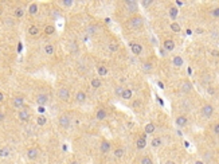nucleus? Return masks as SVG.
Instances as JSON below:
<instances>
[{"label":"nucleus","instance_id":"nucleus-1","mask_svg":"<svg viewBox=\"0 0 219 164\" xmlns=\"http://www.w3.org/2000/svg\"><path fill=\"white\" fill-rule=\"evenodd\" d=\"M58 124H59L60 128L67 129V128H70V125H71V118H70V116H67V114H60L59 118H58Z\"/></svg>","mask_w":219,"mask_h":164},{"label":"nucleus","instance_id":"nucleus-2","mask_svg":"<svg viewBox=\"0 0 219 164\" xmlns=\"http://www.w3.org/2000/svg\"><path fill=\"white\" fill-rule=\"evenodd\" d=\"M18 117H19L20 121L27 123V121H30V118H31V112H30L27 108H23V109H20V111L18 112Z\"/></svg>","mask_w":219,"mask_h":164},{"label":"nucleus","instance_id":"nucleus-3","mask_svg":"<svg viewBox=\"0 0 219 164\" xmlns=\"http://www.w3.org/2000/svg\"><path fill=\"white\" fill-rule=\"evenodd\" d=\"M57 96H58V98H59L60 101H67V100L70 98V90L67 88H59Z\"/></svg>","mask_w":219,"mask_h":164},{"label":"nucleus","instance_id":"nucleus-4","mask_svg":"<svg viewBox=\"0 0 219 164\" xmlns=\"http://www.w3.org/2000/svg\"><path fill=\"white\" fill-rule=\"evenodd\" d=\"M143 23H144V20L141 16H133V18H130V20H129L130 27H133V29H140V27L143 26Z\"/></svg>","mask_w":219,"mask_h":164},{"label":"nucleus","instance_id":"nucleus-5","mask_svg":"<svg viewBox=\"0 0 219 164\" xmlns=\"http://www.w3.org/2000/svg\"><path fill=\"white\" fill-rule=\"evenodd\" d=\"M12 106L15 109H23L24 108V98L22 96H16L12 98Z\"/></svg>","mask_w":219,"mask_h":164},{"label":"nucleus","instance_id":"nucleus-6","mask_svg":"<svg viewBox=\"0 0 219 164\" xmlns=\"http://www.w3.org/2000/svg\"><path fill=\"white\" fill-rule=\"evenodd\" d=\"M213 113H214V108L210 104H206L203 108H202V114H203L206 118H210V117L213 116Z\"/></svg>","mask_w":219,"mask_h":164},{"label":"nucleus","instance_id":"nucleus-7","mask_svg":"<svg viewBox=\"0 0 219 164\" xmlns=\"http://www.w3.org/2000/svg\"><path fill=\"white\" fill-rule=\"evenodd\" d=\"M125 6H127L128 11L132 14L137 12V8H139V4H137V1H133V0H128V1H125Z\"/></svg>","mask_w":219,"mask_h":164},{"label":"nucleus","instance_id":"nucleus-8","mask_svg":"<svg viewBox=\"0 0 219 164\" xmlns=\"http://www.w3.org/2000/svg\"><path fill=\"white\" fill-rule=\"evenodd\" d=\"M39 156V149L35 148V147H32V148H28L27 149V158L30 159V160H35V159Z\"/></svg>","mask_w":219,"mask_h":164},{"label":"nucleus","instance_id":"nucleus-9","mask_svg":"<svg viewBox=\"0 0 219 164\" xmlns=\"http://www.w3.org/2000/svg\"><path fill=\"white\" fill-rule=\"evenodd\" d=\"M48 101V96L45 93H41V94L36 96V104L38 105H46Z\"/></svg>","mask_w":219,"mask_h":164},{"label":"nucleus","instance_id":"nucleus-10","mask_svg":"<svg viewBox=\"0 0 219 164\" xmlns=\"http://www.w3.org/2000/svg\"><path fill=\"white\" fill-rule=\"evenodd\" d=\"M100 149H101L102 153H108V152L112 149L110 143H109L108 140H102V141H101V145H100Z\"/></svg>","mask_w":219,"mask_h":164},{"label":"nucleus","instance_id":"nucleus-11","mask_svg":"<svg viewBox=\"0 0 219 164\" xmlns=\"http://www.w3.org/2000/svg\"><path fill=\"white\" fill-rule=\"evenodd\" d=\"M145 147H146V139H145V136H141V137H139V139L136 140V148L144 149Z\"/></svg>","mask_w":219,"mask_h":164},{"label":"nucleus","instance_id":"nucleus-12","mask_svg":"<svg viewBox=\"0 0 219 164\" xmlns=\"http://www.w3.org/2000/svg\"><path fill=\"white\" fill-rule=\"evenodd\" d=\"M130 48H132V53L134 55H140L141 51H143V46L139 43H130Z\"/></svg>","mask_w":219,"mask_h":164},{"label":"nucleus","instance_id":"nucleus-13","mask_svg":"<svg viewBox=\"0 0 219 164\" xmlns=\"http://www.w3.org/2000/svg\"><path fill=\"white\" fill-rule=\"evenodd\" d=\"M175 48V42L172 39H165L164 41V50L165 51H173Z\"/></svg>","mask_w":219,"mask_h":164},{"label":"nucleus","instance_id":"nucleus-14","mask_svg":"<svg viewBox=\"0 0 219 164\" xmlns=\"http://www.w3.org/2000/svg\"><path fill=\"white\" fill-rule=\"evenodd\" d=\"M95 118L98 121H104L105 118H106V112H105L104 108H100L98 111H97V113H95Z\"/></svg>","mask_w":219,"mask_h":164},{"label":"nucleus","instance_id":"nucleus-15","mask_svg":"<svg viewBox=\"0 0 219 164\" xmlns=\"http://www.w3.org/2000/svg\"><path fill=\"white\" fill-rule=\"evenodd\" d=\"M187 123H188V120H187V117H186V116H179V117H176V125L180 126V128L186 126V125H187Z\"/></svg>","mask_w":219,"mask_h":164},{"label":"nucleus","instance_id":"nucleus-16","mask_svg":"<svg viewBox=\"0 0 219 164\" xmlns=\"http://www.w3.org/2000/svg\"><path fill=\"white\" fill-rule=\"evenodd\" d=\"M181 90L184 93H190L191 90H192V83H191L190 81H184L181 83Z\"/></svg>","mask_w":219,"mask_h":164},{"label":"nucleus","instance_id":"nucleus-17","mask_svg":"<svg viewBox=\"0 0 219 164\" xmlns=\"http://www.w3.org/2000/svg\"><path fill=\"white\" fill-rule=\"evenodd\" d=\"M38 10H39L38 3H31L28 6V14L30 15H35V14L38 12Z\"/></svg>","mask_w":219,"mask_h":164},{"label":"nucleus","instance_id":"nucleus-18","mask_svg":"<svg viewBox=\"0 0 219 164\" xmlns=\"http://www.w3.org/2000/svg\"><path fill=\"white\" fill-rule=\"evenodd\" d=\"M75 100L77 102H80V104H83L86 101V93L85 92H78L75 96Z\"/></svg>","mask_w":219,"mask_h":164},{"label":"nucleus","instance_id":"nucleus-19","mask_svg":"<svg viewBox=\"0 0 219 164\" xmlns=\"http://www.w3.org/2000/svg\"><path fill=\"white\" fill-rule=\"evenodd\" d=\"M155 129H156V126H155V124H152V123L146 124L145 128H144V130H145V135H151V133H153V132H155Z\"/></svg>","mask_w":219,"mask_h":164},{"label":"nucleus","instance_id":"nucleus-20","mask_svg":"<svg viewBox=\"0 0 219 164\" xmlns=\"http://www.w3.org/2000/svg\"><path fill=\"white\" fill-rule=\"evenodd\" d=\"M23 15H24V8L23 7H16L14 10V16L15 18H22Z\"/></svg>","mask_w":219,"mask_h":164},{"label":"nucleus","instance_id":"nucleus-21","mask_svg":"<svg viewBox=\"0 0 219 164\" xmlns=\"http://www.w3.org/2000/svg\"><path fill=\"white\" fill-rule=\"evenodd\" d=\"M132 94H133V93H132L130 89H124L122 93H121V97L124 98V100H130V98H132Z\"/></svg>","mask_w":219,"mask_h":164},{"label":"nucleus","instance_id":"nucleus-22","mask_svg":"<svg viewBox=\"0 0 219 164\" xmlns=\"http://www.w3.org/2000/svg\"><path fill=\"white\" fill-rule=\"evenodd\" d=\"M28 34L31 36H36L39 34V27L38 26H30L28 27Z\"/></svg>","mask_w":219,"mask_h":164},{"label":"nucleus","instance_id":"nucleus-23","mask_svg":"<svg viewBox=\"0 0 219 164\" xmlns=\"http://www.w3.org/2000/svg\"><path fill=\"white\" fill-rule=\"evenodd\" d=\"M172 63H173V66H176V67L183 66V58L176 55V57H173V59H172Z\"/></svg>","mask_w":219,"mask_h":164},{"label":"nucleus","instance_id":"nucleus-24","mask_svg":"<svg viewBox=\"0 0 219 164\" xmlns=\"http://www.w3.org/2000/svg\"><path fill=\"white\" fill-rule=\"evenodd\" d=\"M97 73H98V76H100V77H105L106 74H108V69L101 65V66L97 67Z\"/></svg>","mask_w":219,"mask_h":164},{"label":"nucleus","instance_id":"nucleus-25","mask_svg":"<svg viewBox=\"0 0 219 164\" xmlns=\"http://www.w3.org/2000/svg\"><path fill=\"white\" fill-rule=\"evenodd\" d=\"M90 85H92L93 89H98L100 86L102 85V82H101V79H98V78H93L92 82H90Z\"/></svg>","mask_w":219,"mask_h":164},{"label":"nucleus","instance_id":"nucleus-26","mask_svg":"<svg viewBox=\"0 0 219 164\" xmlns=\"http://www.w3.org/2000/svg\"><path fill=\"white\" fill-rule=\"evenodd\" d=\"M54 51H55V48H54V46H53V44H46L45 46V53L47 54V55H53V54H54Z\"/></svg>","mask_w":219,"mask_h":164},{"label":"nucleus","instance_id":"nucleus-27","mask_svg":"<svg viewBox=\"0 0 219 164\" xmlns=\"http://www.w3.org/2000/svg\"><path fill=\"white\" fill-rule=\"evenodd\" d=\"M55 32V27L53 24H48L45 27V34L46 35H53Z\"/></svg>","mask_w":219,"mask_h":164},{"label":"nucleus","instance_id":"nucleus-28","mask_svg":"<svg viewBox=\"0 0 219 164\" xmlns=\"http://www.w3.org/2000/svg\"><path fill=\"white\" fill-rule=\"evenodd\" d=\"M124 153H125V149L124 148H116L114 149V158H117V159H120V158H122L124 156Z\"/></svg>","mask_w":219,"mask_h":164},{"label":"nucleus","instance_id":"nucleus-29","mask_svg":"<svg viewBox=\"0 0 219 164\" xmlns=\"http://www.w3.org/2000/svg\"><path fill=\"white\" fill-rule=\"evenodd\" d=\"M161 143H163L161 137H155V139L152 140V143H151V144H152L153 148H157V147H160V145H161Z\"/></svg>","mask_w":219,"mask_h":164},{"label":"nucleus","instance_id":"nucleus-30","mask_svg":"<svg viewBox=\"0 0 219 164\" xmlns=\"http://www.w3.org/2000/svg\"><path fill=\"white\" fill-rule=\"evenodd\" d=\"M47 123V118H46V116H43V114H41V116H38V118H36V124L38 125H45V124Z\"/></svg>","mask_w":219,"mask_h":164},{"label":"nucleus","instance_id":"nucleus-31","mask_svg":"<svg viewBox=\"0 0 219 164\" xmlns=\"http://www.w3.org/2000/svg\"><path fill=\"white\" fill-rule=\"evenodd\" d=\"M178 12H179V10L176 8V7H171V8H169V16H171L172 19H176Z\"/></svg>","mask_w":219,"mask_h":164},{"label":"nucleus","instance_id":"nucleus-32","mask_svg":"<svg viewBox=\"0 0 219 164\" xmlns=\"http://www.w3.org/2000/svg\"><path fill=\"white\" fill-rule=\"evenodd\" d=\"M171 30H172L173 32H180V31H181L180 24H179V23H176V22L171 23Z\"/></svg>","mask_w":219,"mask_h":164},{"label":"nucleus","instance_id":"nucleus-33","mask_svg":"<svg viewBox=\"0 0 219 164\" xmlns=\"http://www.w3.org/2000/svg\"><path fill=\"white\" fill-rule=\"evenodd\" d=\"M117 50H118V44L116 43V42H110V43H109V51H110V53H116Z\"/></svg>","mask_w":219,"mask_h":164},{"label":"nucleus","instance_id":"nucleus-34","mask_svg":"<svg viewBox=\"0 0 219 164\" xmlns=\"http://www.w3.org/2000/svg\"><path fill=\"white\" fill-rule=\"evenodd\" d=\"M141 164H153V161L149 156H144V158H141Z\"/></svg>","mask_w":219,"mask_h":164},{"label":"nucleus","instance_id":"nucleus-35","mask_svg":"<svg viewBox=\"0 0 219 164\" xmlns=\"http://www.w3.org/2000/svg\"><path fill=\"white\" fill-rule=\"evenodd\" d=\"M8 155H10V149H8V148H1V149H0V156H1V158H7Z\"/></svg>","mask_w":219,"mask_h":164},{"label":"nucleus","instance_id":"nucleus-36","mask_svg":"<svg viewBox=\"0 0 219 164\" xmlns=\"http://www.w3.org/2000/svg\"><path fill=\"white\" fill-rule=\"evenodd\" d=\"M60 4L65 6V7H71L74 4V1L73 0H63V1H60Z\"/></svg>","mask_w":219,"mask_h":164},{"label":"nucleus","instance_id":"nucleus-37","mask_svg":"<svg viewBox=\"0 0 219 164\" xmlns=\"http://www.w3.org/2000/svg\"><path fill=\"white\" fill-rule=\"evenodd\" d=\"M211 14H213V16H214V18H219V7H216V8H214V10H213V12H211Z\"/></svg>","mask_w":219,"mask_h":164},{"label":"nucleus","instance_id":"nucleus-38","mask_svg":"<svg viewBox=\"0 0 219 164\" xmlns=\"http://www.w3.org/2000/svg\"><path fill=\"white\" fill-rule=\"evenodd\" d=\"M152 3H153L152 0H144V1H141V4H143V6L145 7V8H146V7H149Z\"/></svg>","mask_w":219,"mask_h":164},{"label":"nucleus","instance_id":"nucleus-39","mask_svg":"<svg viewBox=\"0 0 219 164\" xmlns=\"http://www.w3.org/2000/svg\"><path fill=\"white\" fill-rule=\"evenodd\" d=\"M122 90H124V88H122V86H118V88L114 90L116 96H121V93H122Z\"/></svg>","mask_w":219,"mask_h":164},{"label":"nucleus","instance_id":"nucleus-40","mask_svg":"<svg viewBox=\"0 0 219 164\" xmlns=\"http://www.w3.org/2000/svg\"><path fill=\"white\" fill-rule=\"evenodd\" d=\"M132 106H133V108H140V106H141V101H140V100H136V101H133Z\"/></svg>","mask_w":219,"mask_h":164},{"label":"nucleus","instance_id":"nucleus-41","mask_svg":"<svg viewBox=\"0 0 219 164\" xmlns=\"http://www.w3.org/2000/svg\"><path fill=\"white\" fill-rule=\"evenodd\" d=\"M213 129H214V132H215L216 135H219V124H215Z\"/></svg>","mask_w":219,"mask_h":164},{"label":"nucleus","instance_id":"nucleus-42","mask_svg":"<svg viewBox=\"0 0 219 164\" xmlns=\"http://www.w3.org/2000/svg\"><path fill=\"white\" fill-rule=\"evenodd\" d=\"M151 69H152V66H151L149 63H148V62L144 63V70H151Z\"/></svg>","mask_w":219,"mask_h":164},{"label":"nucleus","instance_id":"nucleus-43","mask_svg":"<svg viewBox=\"0 0 219 164\" xmlns=\"http://www.w3.org/2000/svg\"><path fill=\"white\" fill-rule=\"evenodd\" d=\"M94 30H95V26H90V27H89V32H90V34H93V32H95Z\"/></svg>","mask_w":219,"mask_h":164},{"label":"nucleus","instance_id":"nucleus-44","mask_svg":"<svg viewBox=\"0 0 219 164\" xmlns=\"http://www.w3.org/2000/svg\"><path fill=\"white\" fill-rule=\"evenodd\" d=\"M4 117H6V116H4V113H3L1 111H0V123H1V121L4 120Z\"/></svg>","mask_w":219,"mask_h":164},{"label":"nucleus","instance_id":"nucleus-45","mask_svg":"<svg viewBox=\"0 0 219 164\" xmlns=\"http://www.w3.org/2000/svg\"><path fill=\"white\" fill-rule=\"evenodd\" d=\"M4 101V93L0 92V102H3Z\"/></svg>","mask_w":219,"mask_h":164},{"label":"nucleus","instance_id":"nucleus-46","mask_svg":"<svg viewBox=\"0 0 219 164\" xmlns=\"http://www.w3.org/2000/svg\"><path fill=\"white\" fill-rule=\"evenodd\" d=\"M213 55H214V57H218V55H219V51H215V50H214V51H213Z\"/></svg>","mask_w":219,"mask_h":164},{"label":"nucleus","instance_id":"nucleus-47","mask_svg":"<svg viewBox=\"0 0 219 164\" xmlns=\"http://www.w3.org/2000/svg\"><path fill=\"white\" fill-rule=\"evenodd\" d=\"M195 164H204V163L202 160H196V161H195Z\"/></svg>","mask_w":219,"mask_h":164},{"label":"nucleus","instance_id":"nucleus-48","mask_svg":"<svg viewBox=\"0 0 219 164\" xmlns=\"http://www.w3.org/2000/svg\"><path fill=\"white\" fill-rule=\"evenodd\" d=\"M196 32H198V34H202V32H203V30H202V29H198Z\"/></svg>","mask_w":219,"mask_h":164},{"label":"nucleus","instance_id":"nucleus-49","mask_svg":"<svg viewBox=\"0 0 219 164\" xmlns=\"http://www.w3.org/2000/svg\"><path fill=\"white\" fill-rule=\"evenodd\" d=\"M70 164H80V163H78L77 160H71V163H70Z\"/></svg>","mask_w":219,"mask_h":164},{"label":"nucleus","instance_id":"nucleus-50","mask_svg":"<svg viewBox=\"0 0 219 164\" xmlns=\"http://www.w3.org/2000/svg\"><path fill=\"white\" fill-rule=\"evenodd\" d=\"M165 164H175V163H173V161H172V160H168V161H167V163H165Z\"/></svg>","mask_w":219,"mask_h":164}]
</instances>
